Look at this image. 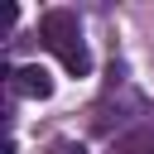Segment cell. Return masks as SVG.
<instances>
[{
    "label": "cell",
    "mask_w": 154,
    "mask_h": 154,
    "mask_svg": "<svg viewBox=\"0 0 154 154\" xmlns=\"http://www.w3.org/2000/svg\"><path fill=\"white\" fill-rule=\"evenodd\" d=\"M38 38L43 48L72 72V77H87L91 72V53H87V38H82V19L72 10H48L38 19Z\"/></svg>",
    "instance_id": "cell-1"
},
{
    "label": "cell",
    "mask_w": 154,
    "mask_h": 154,
    "mask_svg": "<svg viewBox=\"0 0 154 154\" xmlns=\"http://www.w3.org/2000/svg\"><path fill=\"white\" fill-rule=\"evenodd\" d=\"M10 91H14V96H34V101H48V96H53V72H48V67H38V63L10 67Z\"/></svg>",
    "instance_id": "cell-2"
},
{
    "label": "cell",
    "mask_w": 154,
    "mask_h": 154,
    "mask_svg": "<svg viewBox=\"0 0 154 154\" xmlns=\"http://www.w3.org/2000/svg\"><path fill=\"white\" fill-rule=\"evenodd\" d=\"M48 154H87V149H82L77 140H53V144H48Z\"/></svg>",
    "instance_id": "cell-3"
},
{
    "label": "cell",
    "mask_w": 154,
    "mask_h": 154,
    "mask_svg": "<svg viewBox=\"0 0 154 154\" xmlns=\"http://www.w3.org/2000/svg\"><path fill=\"white\" fill-rule=\"evenodd\" d=\"M0 154H19V149H14V140H5V149H0Z\"/></svg>",
    "instance_id": "cell-4"
},
{
    "label": "cell",
    "mask_w": 154,
    "mask_h": 154,
    "mask_svg": "<svg viewBox=\"0 0 154 154\" xmlns=\"http://www.w3.org/2000/svg\"><path fill=\"white\" fill-rule=\"evenodd\" d=\"M149 154H154V149H149Z\"/></svg>",
    "instance_id": "cell-5"
}]
</instances>
